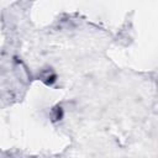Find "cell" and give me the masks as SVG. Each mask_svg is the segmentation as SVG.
Here are the masks:
<instances>
[]
</instances>
